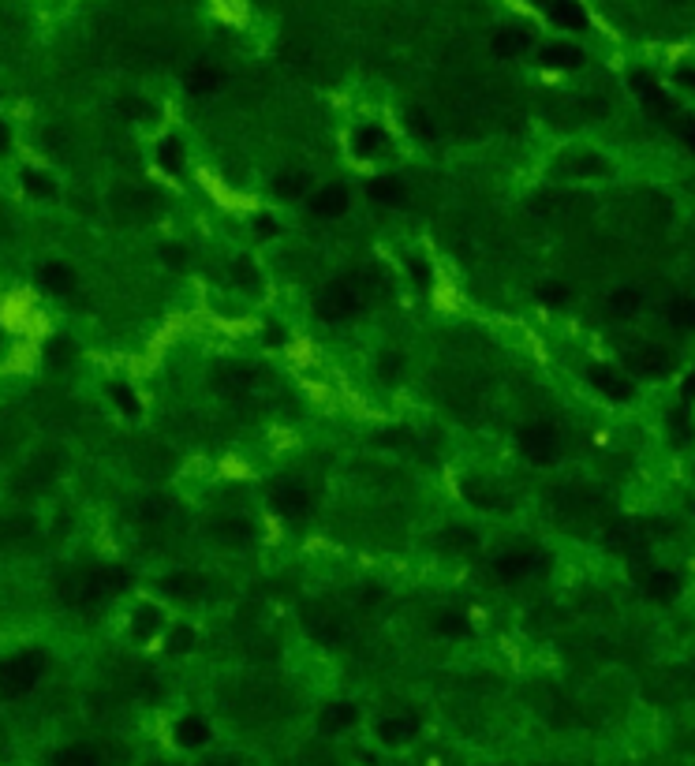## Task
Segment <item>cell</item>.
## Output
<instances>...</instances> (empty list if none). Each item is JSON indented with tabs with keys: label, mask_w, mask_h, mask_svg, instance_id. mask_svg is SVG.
<instances>
[{
	"label": "cell",
	"mask_w": 695,
	"mask_h": 766,
	"mask_svg": "<svg viewBox=\"0 0 695 766\" xmlns=\"http://www.w3.org/2000/svg\"><path fill=\"white\" fill-rule=\"evenodd\" d=\"M131 583V572L128 568H86V572H75L68 580H60V598L68 602V606H94L101 598L109 595H120V591H128Z\"/></svg>",
	"instance_id": "cell-1"
},
{
	"label": "cell",
	"mask_w": 695,
	"mask_h": 766,
	"mask_svg": "<svg viewBox=\"0 0 695 766\" xmlns=\"http://www.w3.org/2000/svg\"><path fill=\"white\" fill-rule=\"evenodd\" d=\"M367 307V292H363V284L352 281V277H341V281H329L326 284V292L318 296V318L322 322H348V318H355V314Z\"/></svg>",
	"instance_id": "cell-2"
},
{
	"label": "cell",
	"mask_w": 695,
	"mask_h": 766,
	"mask_svg": "<svg viewBox=\"0 0 695 766\" xmlns=\"http://www.w3.org/2000/svg\"><path fill=\"white\" fill-rule=\"evenodd\" d=\"M516 445H520V453L535 464V468H550L557 464V456H561V434H557V426L542 423H524L516 430Z\"/></svg>",
	"instance_id": "cell-3"
},
{
	"label": "cell",
	"mask_w": 695,
	"mask_h": 766,
	"mask_svg": "<svg viewBox=\"0 0 695 766\" xmlns=\"http://www.w3.org/2000/svg\"><path fill=\"white\" fill-rule=\"evenodd\" d=\"M42 673H45V654L42 651L15 654V658H8V662L0 666V696L4 699L23 696V692H30L34 684L42 681Z\"/></svg>",
	"instance_id": "cell-4"
},
{
	"label": "cell",
	"mask_w": 695,
	"mask_h": 766,
	"mask_svg": "<svg viewBox=\"0 0 695 766\" xmlns=\"http://www.w3.org/2000/svg\"><path fill=\"white\" fill-rule=\"evenodd\" d=\"M546 565H550V554H542V550H535V546H520V550H505V554L497 557L494 572H497V580L520 583V580L539 576Z\"/></svg>",
	"instance_id": "cell-5"
},
{
	"label": "cell",
	"mask_w": 695,
	"mask_h": 766,
	"mask_svg": "<svg viewBox=\"0 0 695 766\" xmlns=\"http://www.w3.org/2000/svg\"><path fill=\"white\" fill-rule=\"evenodd\" d=\"M311 505H314L311 490L303 483H296V479H284V483L270 486V509L277 512V516H284V520H303V516L311 512Z\"/></svg>",
	"instance_id": "cell-6"
},
{
	"label": "cell",
	"mask_w": 695,
	"mask_h": 766,
	"mask_svg": "<svg viewBox=\"0 0 695 766\" xmlns=\"http://www.w3.org/2000/svg\"><path fill=\"white\" fill-rule=\"evenodd\" d=\"M673 352L662 348V344H639L632 352L625 355V367L636 374V378H666L669 370H673Z\"/></svg>",
	"instance_id": "cell-7"
},
{
	"label": "cell",
	"mask_w": 695,
	"mask_h": 766,
	"mask_svg": "<svg viewBox=\"0 0 695 766\" xmlns=\"http://www.w3.org/2000/svg\"><path fill=\"white\" fill-rule=\"evenodd\" d=\"M587 378H591V385H595L602 397H610L613 404H625V400L636 397V385L628 382V374H621V370L610 367V363H595V367L587 370Z\"/></svg>",
	"instance_id": "cell-8"
},
{
	"label": "cell",
	"mask_w": 695,
	"mask_h": 766,
	"mask_svg": "<svg viewBox=\"0 0 695 766\" xmlns=\"http://www.w3.org/2000/svg\"><path fill=\"white\" fill-rule=\"evenodd\" d=\"M542 8H546L550 23H557V27H565V30H587L591 27L580 0H546Z\"/></svg>",
	"instance_id": "cell-9"
},
{
	"label": "cell",
	"mask_w": 695,
	"mask_h": 766,
	"mask_svg": "<svg viewBox=\"0 0 695 766\" xmlns=\"http://www.w3.org/2000/svg\"><path fill=\"white\" fill-rule=\"evenodd\" d=\"M628 83H632V90L643 98V105H647L654 116H666L669 101H666V94H662V86L651 79V71H632V75H628Z\"/></svg>",
	"instance_id": "cell-10"
},
{
	"label": "cell",
	"mask_w": 695,
	"mask_h": 766,
	"mask_svg": "<svg viewBox=\"0 0 695 766\" xmlns=\"http://www.w3.org/2000/svg\"><path fill=\"white\" fill-rule=\"evenodd\" d=\"M643 591L658 602H669V598L681 595V576L669 572V568H654V572H643Z\"/></svg>",
	"instance_id": "cell-11"
},
{
	"label": "cell",
	"mask_w": 695,
	"mask_h": 766,
	"mask_svg": "<svg viewBox=\"0 0 695 766\" xmlns=\"http://www.w3.org/2000/svg\"><path fill=\"white\" fill-rule=\"evenodd\" d=\"M639 307H643V288H636V284H625V288L610 292V299H606V314L610 318H632V314H639Z\"/></svg>",
	"instance_id": "cell-12"
},
{
	"label": "cell",
	"mask_w": 695,
	"mask_h": 766,
	"mask_svg": "<svg viewBox=\"0 0 695 766\" xmlns=\"http://www.w3.org/2000/svg\"><path fill=\"white\" fill-rule=\"evenodd\" d=\"M225 83V71L217 68V64H195V68L187 71V94H213V90H221Z\"/></svg>",
	"instance_id": "cell-13"
},
{
	"label": "cell",
	"mask_w": 695,
	"mask_h": 766,
	"mask_svg": "<svg viewBox=\"0 0 695 766\" xmlns=\"http://www.w3.org/2000/svg\"><path fill=\"white\" fill-rule=\"evenodd\" d=\"M344 210H348V187L341 184L322 187L311 199V213H318V217H341Z\"/></svg>",
	"instance_id": "cell-14"
},
{
	"label": "cell",
	"mask_w": 695,
	"mask_h": 766,
	"mask_svg": "<svg viewBox=\"0 0 695 766\" xmlns=\"http://www.w3.org/2000/svg\"><path fill=\"white\" fill-rule=\"evenodd\" d=\"M38 281H42L53 296H68L71 288H75V270L64 266V262H45V266H38Z\"/></svg>",
	"instance_id": "cell-15"
},
{
	"label": "cell",
	"mask_w": 695,
	"mask_h": 766,
	"mask_svg": "<svg viewBox=\"0 0 695 766\" xmlns=\"http://www.w3.org/2000/svg\"><path fill=\"white\" fill-rule=\"evenodd\" d=\"M273 191L281 195V199H303L307 191H311V172L303 169H284L273 176Z\"/></svg>",
	"instance_id": "cell-16"
},
{
	"label": "cell",
	"mask_w": 695,
	"mask_h": 766,
	"mask_svg": "<svg viewBox=\"0 0 695 766\" xmlns=\"http://www.w3.org/2000/svg\"><path fill=\"white\" fill-rule=\"evenodd\" d=\"M539 60H542V64H546V68H561V71H568V68H580L583 53H580V49H576V45H568V42H550V45H542Z\"/></svg>",
	"instance_id": "cell-17"
},
{
	"label": "cell",
	"mask_w": 695,
	"mask_h": 766,
	"mask_svg": "<svg viewBox=\"0 0 695 766\" xmlns=\"http://www.w3.org/2000/svg\"><path fill=\"white\" fill-rule=\"evenodd\" d=\"M606 546H613V550H639L643 546V531L632 520H613L610 531H606Z\"/></svg>",
	"instance_id": "cell-18"
},
{
	"label": "cell",
	"mask_w": 695,
	"mask_h": 766,
	"mask_svg": "<svg viewBox=\"0 0 695 766\" xmlns=\"http://www.w3.org/2000/svg\"><path fill=\"white\" fill-rule=\"evenodd\" d=\"M497 57H520L527 45H531V34L527 30H497L494 38H490Z\"/></svg>",
	"instance_id": "cell-19"
},
{
	"label": "cell",
	"mask_w": 695,
	"mask_h": 766,
	"mask_svg": "<svg viewBox=\"0 0 695 766\" xmlns=\"http://www.w3.org/2000/svg\"><path fill=\"white\" fill-rule=\"evenodd\" d=\"M385 146V131L378 128V124H363V128L355 131V139H352V150L359 157H374L378 150Z\"/></svg>",
	"instance_id": "cell-20"
},
{
	"label": "cell",
	"mask_w": 695,
	"mask_h": 766,
	"mask_svg": "<svg viewBox=\"0 0 695 766\" xmlns=\"http://www.w3.org/2000/svg\"><path fill=\"white\" fill-rule=\"evenodd\" d=\"M161 591H169L176 598H199L202 595V580L191 576V572H180V576H165L161 580Z\"/></svg>",
	"instance_id": "cell-21"
},
{
	"label": "cell",
	"mask_w": 695,
	"mask_h": 766,
	"mask_svg": "<svg viewBox=\"0 0 695 766\" xmlns=\"http://www.w3.org/2000/svg\"><path fill=\"white\" fill-rule=\"evenodd\" d=\"M157 165H161L165 172H180V169H184V146H180V139H176V135H169V139L157 142Z\"/></svg>",
	"instance_id": "cell-22"
},
{
	"label": "cell",
	"mask_w": 695,
	"mask_h": 766,
	"mask_svg": "<svg viewBox=\"0 0 695 766\" xmlns=\"http://www.w3.org/2000/svg\"><path fill=\"white\" fill-rule=\"evenodd\" d=\"M367 195L374 202H382V206H400L404 202V187L397 184V180H370L367 184Z\"/></svg>",
	"instance_id": "cell-23"
},
{
	"label": "cell",
	"mask_w": 695,
	"mask_h": 766,
	"mask_svg": "<svg viewBox=\"0 0 695 766\" xmlns=\"http://www.w3.org/2000/svg\"><path fill=\"white\" fill-rule=\"evenodd\" d=\"M666 318L677 329H695V296H677L666 307Z\"/></svg>",
	"instance_id": "cell-24"
},
{
	"label": "cell",
	"mask_w": 695,
	"mask_h": 766,
	"mask_svg": "<svg viewBox=\"0 0 695 766\" xmlns=\"http://www.w3.org/2000/svg\"><path fill=\"white\" fill-rule=\"evenodd\" d=\"M213 378H217V389H251L255 370L251 367H221Z\"/></svg>",
	"instance_id": "cell-25"
},
{
	"label": "cell",
	"mask_w": 695,
	"mask_h": 766,
	"mask_svg": "<svg viewBox=\"0 0 695 766\" xmlns=\"http://www.w3.org/2000/svg\"><path fill=\"white\" fill-rule=\"evenodd\" d=\"M165 512H169V501H165V497H142V501L128 512V516H135V520H146V524H157Z\"/></svg>",
	"instance_id": "cell-26"
},
{
	"label": "cell",
	"mask_w": 695,
	"mask_h": 766,
	"mask_svg": "<svg viewBox=\"0 0 695 766\" xmlns=\"http://www.w3.org/2000/svg\"><path fill=\"white\" fill-rule=\"evenodd\" d=\"M213 535H217L221 542H247L251 535H255V527L247 524V520H221Z\"/></svg>",
	"instance_id": "cell-27"
},
{
	"label": "cell",
	"mask_w": 695,
	"mask_h": 766,
	"mask_svg": "<svg viewBox=\"0 0 695 766\" xmlns=\"http://www.w3.org/2000/svg\"><path fill=\"white\" fill-rule=\"evenodd\" d=\"M23 187H27L34 199H53V195H57V184H53L49 176H42V172H34V169L23 172Z\"/></svg>",
	"instance_id": "cell-28"
},
{
	"label": "cell",
	"mask_w": 695,
	"mask_h": 766,
	"mask_svg": "<svg viewBox=\"0 0 695 766\" xmlns=\"http://www.w3.org/2000/svg\"><path fill=\"white\" fill-rule=\"evenodd\" d=\"M232 277H236V284L247 288V292H258V288H262V277H258V270L247 258H236V262H232Z\"/></svg>",
	"instance_id": "cell-29"
},
{
	"label": "cell",
	"mask_w": 695,
	"mask_h": 766,
	"mask_svg": "<svg viewBox=\"0 0 695 766\" xmlns=\"http://www.w3.org/2000/svg\"><path fill=\"white\" fill-rule=\"evenodd\" d=\"M157 625H161V613H157V606H142L139 617H135V639L154 636Z\"/></svg>",
	"instance_id": "cell-30"
},
{
	"label": "cell",
	"mask_w": 695,
	"mask_h": 766,
	"mask_svg": "<svg viewBox=\"0 0 695 766\" xmlns=\"http://www.w3.org/2000/svg\"><path fill=\"white\" fill-rule=\"evenodd\" d=\"M572 169H576V176H602V172H610V165H606L602 157L580 154V157H572Z\"/></svg>",
	"instance_id": "cell-31"
},
{
	"label": "cell",
	"mask_w": 695,
	"mask_h": 766,
	"mask_svg": "<svg viewBox=\"0 0 695 766\" xmlns=\"http://www.w3.org/2000/svg\"><path fill=\"white\" fill-rule=\"evenodd\" d=\"M378 370H382L385 382H397L400 370H404V355L393 352V348H389V352H382V363H378Z\"/></svg>",
	"instance_id": "cell-32"
},
{
	"label": "cell",
	"mask_w": 695,
	"mask_h": 766,
	"mask_svg": "<svg viewBox=\"0 0 695 766\" xmlns=\"http://www.w3.org/2000/svg\"><path fill=\"white\" fill-rule=\"evenodd\" d=\"M113 400L124 415H139V397L131 393L128 385H113Z\"/></svg>",
	"instance_id": "cell-33"
},
{
	"label": "cell",
	"mask_w": 695,
	"mask_h": 766,
	"mask_svg": "<svg viewBox=\"0 0 695 766\" xmlns=\"http://www.w3.org/2000/svg\"><path fill=\"white\" fill-rule=\"evenodd\" d=\"M434 628H438V632H449V636H464V632H468V621H464L460 613H441L438 621H434Z\"/></svg>",
	"instance_id": "cell-34"
},
{
	"label": "cell",
	"mask_w": 695,
	"mask_h": 766,
	"mask_svg": "<svg viewBox=\"0 0 695 766\" xmlns=\"http://www.w3.org/2000/svg\"><path fill=\"white\" fill-rule=\"evenodd\" d=\"M539 299H542V303H546V307H561V303H568L565 284H557V281L542 284V288H539Z\"/></svg>",
	"instance_id": "cell-35"
},
{
	"label": "cell",
	"mask_w": 695,
	"mask_h": 766,
	"mask_svg": "<svg viewBox=\"0 0 695 766\" xmlns=\"http://www.w3.org/2000/svg\"><path fill=\"white\" fill-rule=\"evenodd\" d=\"M449 542H453L456 550H475L479 539L471 535V527H449Z\"/></svg>",
	"instance_id": "cell-36"
},
{
	"label": "cell",
	"mask_w": 695,
	"mask_h": 766,
	"mask_svg": "<svg viewBox=\"0 0 695 766\" xmlns=\"http://www.w3.org/2000/svg\"><path fill=\"white\" fill-rule=\"evenodd\" d=\"M202 737H206V725H202L199 718H187V722L180 725V740H184V744H199Z\"/></svg>",
	"instance_id": "cell-37"
},
{
	"label": "cell",
	"mask_w": 695,
	"mask_h": 766,
	"mask_svg": "<svg viewBox=\"0 0 695 766\" xmlns=\"http://www.w3.org/2000/svg\"><path fill=\"white\" fill-rule=\"evenodd\" d=\"M408 124H412V128L419 131V135H423L426 142L434 139V124H430V120L423 116V109H412V113H408Z\"/></svg>",
	"instance_id": "cell-38"
},
{
	"label": "cell",
	"mask_w": 695,
	"mask_h": 766,
	"mask_svg": "<svg viewBox=\"0 0 695 766\" xmlns=\"http://www.w3.org/2000/svg\"><path fill=\"white\" fill-rule=\"evenodd\" d=\"M412 729H415L412 718H397V722H389V725H385V737H408Z\"/></svg>",
	"instance_id": "cell-39"
},
{
	"label": "cell",
	"mask_w": 695,
	"mask_h": 766,
	"mask_svg": "<svg viewBox=\"0 0 695 766\" xmlns=\"http://www.w3.org/2000/svg\"><path fill=\"white\" fill-rule=\"evenodd\" d=\"M187 643H195V636H191V628H176V632H172V639H169L172 654H180V651L187 647Z\"/></svg>",
	"instance_id": "cell-40"
},
{
	"label": "cell",
	"mask_w": 695,
	"mask_h": 766,
	"mask_svg": "<svg viewBox=\"0 0 695 766\" xmlns=\"http://www.w3.org/2000/svg\"><path fill=\"white\" fill-rule=\"evenodd\" d=\"M120 109H124V116H135V120H142V116L150 113V109H146V101H139V98H124L120 101Z\"/></svg>",
	"instance_id": "cell-41"
},
{
	"label": "cell",
	"mask_w": 695,
	"mask_h": 766,
	"mask_svg": "<svg viewBox=\"0 0 695 766\" xmlns=\"http://www.w3.org/2000/svg\"><path fill=\"white\" fill-rule=\"evenodd\" d=\"M673 79H677V83H681L684 90H695V64H681Z\"/></svg>",
	"instance_id": "cell-42"
},
{
	"label": "cell",
	"mask_w": 695,
	"mask_h": 766,
	"mask_svg": "<svg viewBox=\"0 0 695 766\" xmlns=\"http://www.w3.org/2000/svg\"><path fill=\"white\" fill-rule=\"evenodd\" d=\"M258 236H266V240H270V236H277V221H273V217H266V213L258 217Z\"/></svg>",
	"instance_id": "cell-43"
},
{
	"label": "cell",
	"mask_w": 695,
	"mask_h": 766,
	"mask_svg": "<svg viewBox=\"0 0 695 766\" xmlns=\"http://www.w3.org/2000/svg\"><path fill=\"white\" fill-rule=\"evenodd\" d=\"M348 722H352V707H333L329 725H348Z\"/></svg>",
	"instance_id": "cell-44"
},
{
	"label": "cell",
	"mask_w": 695,
	"mask_h": 766,
	"mask_svg": "<svg viewBox=\"0 0 695 766\" xmlns=\"http://www.w3.org/2000/svg\"><path fill=\"white\" fill-rule=\"evenodd\" d=\"M161 258H169L172 266H180L184 262V247H161Z\"/></svg>",
	"instance_id": "cell-45"
},
{
	"label": "cell",
	"mask_w": 695,
	"mask_h": 766,
	"mask_svg": "<svg viewBox=\"0 0 695 766\" xmlns=\"http://www.w3.org/2000/svg\"><path fill=\"white\" fill-rule=\"evenodd\" d=\"M412 273H415V281L423 284V288H426V284H430V270H426L423 262H412Z\"/></svg>",
	"instance_id": "cell-46"
},
{
	"label": "cell",
	"mask_w": 695,
	"mask_h": 766,
	"mask_svg": "<svg viewBox=\"0 0 695 766\" xmlns=\"http://www.w3.org/2000/svg\"><path fill=\"white\" fill-rule=\"evenodd\" d=\"M681 139H684V146H688V150H695V124H688V128L681 131Z\"/></svg>",
	"instance_id": "cell-47"
},
{
	"label": "cell",
	"mask_w": 695,
	"mask_h": 766,
	"mask_svg": "<svg viewBox=\"0 0 695 766\" xmlns=\"http://www.w3.org/2000/svg\"><path fill=\"white\" fill-rule=\"evenodd\" d=\"M684 397L695 400V370H692V374H688V382H684Z\"/></svg>",
	"instance_id": "cell-48"
},
{
	"label": "cell",
	"mask_w": 695,
	"mask_h": 766,
	"mask_svg": "<svg viewBox=\"0 0 695 766\" xmlns=\"http://www.w3.org/2000/svg\"><path fill=\"white\" fill-rule=\"evenodd\" d=\"M4 146H8V131L0 128V150H4Z\"/></svg>",
	"instance_id": "cell-49"
},
{
	"label": "cell",
	"mask_w": 695,
	"mask_h": 766,
	"mask_svg": "<svg viewBox=\"0 0 695 766\" xmlns=\"http://www.w3.org/2000/svg\"><path fill=\"white\" fill-rule=\"evenodd\" d=\"M531 4H546V0H531Z\"/></svg>",
	"instance_id": "cell-50"
},
{
	"label": "cell",
	"mask_w": 695,
	"mask_h": 766,
	"mask_svg": "<svg viewBox=\"0 0 695 766\" xmlns=\"http://www.w3.org/2000/svg\"><path fill=\"white\" fill-rule=\"evenodd\" d=\"M692 509H695V501H692Z\"/></svg>",
	"instance_id": "cell-51"
}]
</instances>
